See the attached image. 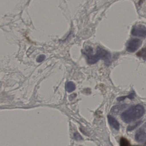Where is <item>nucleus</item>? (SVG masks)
Segmentation results:
<instances>
[{"label":"nucleus","instance_id":"6","mask_svg":"<svg viewBox=\"0 0 146 146\" xmlns=\"http://www.w3.org/2000/svg\"><path fill=\"white\" fill-rule=\"evenodd\" d=\"M108 119L109 124L115 129L118 130L119 129V124L117 121L112 116L108 115Z\"/></svg>","mask_w":146,"mask_h":146},{"label":"nucleus","instance_id":"1","mask_svg":"<svg viewBox=\"0 0 146 146\" xmlns=\"http://www.w3.org/2000/svg\"><path fill=\"white\" fill-rule=\"evenodd\" d=\"M93 49L90 47H88L84 52L86 55L87 62L89 64H94L97 63L100 60H103L105 64L108 66L111 64V55L110 53L106 50L98 47L95 54L93 53Z\"/></svg>","mask_w":146,"mask_h":146},{"label":"nucleus","instance_id":"10","mask_svg":"<svg viewBox=\"0 0 146 146\" xmlns=\"http://www.w3.org/2000/svg\"><path fill=\"white\" fill-rule=\"evenodd\" d=\"M137 55L139 57H141L143 58L146 59V48H144L142 49L140 52L137 53Z\"/></svg>","mask_w":146,"mask_h":146},{"label":"nucleus","instance_id":"5","mask_svg":"<svg viewBox=\"0 0 146 146\" xmlns=\"http://www.w3.org/2000/svg\"><path fill=\"white\" fill-rule=\"evenodd\" d=\"M146 133L145 130L143 128L139 129L135 135V139L138 143H142L145 141Z\"/></svg>","mask_w":146,"mask_h":146},{"label":"nucleus","instance_id":"12","mask_svg":"<svg viewBox=\"0 0 146 146\" xmlns=\"http://www.w3.org/2000/svg\"><path fill=\"white\" fill-rule=\"evenodd\" d=\"M46 58V56L43 55V54H42V55H40V56H38L36 58V61L38 63H40V62L43 61Z\"/></svg>","mask_w":146,"mask_h":146},{"label":"nucleus","instance_id":"9","mask_svg":"<svg viewBox=\"0 0 146 146\" xmlns=\"http://www.w3.org/2000/svg\"><path fill=\"white\" fill-rule=\"evenodd\" d=\"M135 94L134 93H131V94H130L129 95L127 96H122V97H118L117 99V100L119 101H121L123 100H124L126 98H129V99H131V100H132L133 98H134V96H135Z\"/></svg>","mask_w":146,"mask_h":146},{"label":"nucleus","instance_id":"11","mask_svg":"<svg viewBox=\"0 0 146 146\" xmlns=\"http://www.w3.org/2000/svg\"><path fill=\"white\" fill-rule=\"evenodd\" d=\"M129 145V141L124 137H122L120 140V145L122 146H127Z\"/></svg>","mask_w":146,"mask_h":146},{"label":"nucleus","instance_id":"8","mask_svg":"<svg viewBox=\"0 0 146 146\" xmlns=\"http://www.w3.org/2000/svg\"><path fill=\"white\" fill-rule=\"evenodd\" d=\"M66 89L67 92L71 93L76 89V86L74 83L72 82H68L66 84Z\"/></svg>","mask_w":146,"mask_h":146},{"label":"nucleus","instance_id":"4","mask_svg":"<svg viewBox=\"0 0 146 146\" xmlns=\"http://www.w3.org/2000/svg\"><path fill=\"white\" fill-rule=\"evenodd\" d=\"M131 34L134 36L138 37H146V28L142 25H135L132 28Z\"/></svg>","mask_w":146,"mask_h":146},{"label":"nucleus","instance_id":"3","mask_svg":"<svg viewBox=\"0 0 146 146\" xmlns=\"http://www.w3.org/2000/svg\"><path fill=\"white\" fill-rule=\"evenodd\" d=\"M142 41L138 39H132L130 40L126 45V50L129 52H134L141 46Z\"/></svg>","mask_w":146,"mask_h":146},{"label":"nucleus","instance_id":"13","mask_svg":"<svg viewBox=\"0 0 146 146\" xmlns=\"http://www.w3.org/2000/svg\"><path fill=\"white\" fill-rule=\"evenodd\" d=\"M141 122H139L138 123H137L136 124L134 125H132V126H129V127L128 128V131H131L132 130L134 129L135 128H136L138 125L141 124Z\"/></svg>","mask_w":146,"mask_h":146},{"label":"nucleus","instance_id":"7","mask_svg":"<svg viewBox=\"0 0 146 146\" xmlns=\"http://www.w3.org/2000/svg\"><path fill=\"white\" fill-rule=\"evenodd\" d=\"M127 105L126 104H123L120 106H114L111 109V112L114 114L118 113L120 111L125 108L127 107Z\"/></svg>","mask_w":146,"mask_h":146},{"label":"nucleus","instance_id":"2","mask_svg":"<svg viewBox=\"0 0 146 146\" xmlns=\"http://www.w3.org/2000/svg\"><path fill=\"white\" fill-rule=\"evenodd\" d=\"M145 113V109L142 105L132 106L121 114V119L126 123H129L141 117Z\"/></svg>","mask_w":146,"mask_h":146},{"label":"nucleus","instance_id":"14","mask_svg":"<svg viewBox=\"0 0 146 146\" xmlns=\"http://www.w3.org/2000/svg\"><path fill=\"white\" fill-rule=\"evenodd\" d=\"M145 144H146V143H145Z\"/></svg>","mask_w":146,"mask_h":146}]
</instances>
